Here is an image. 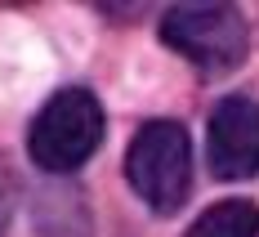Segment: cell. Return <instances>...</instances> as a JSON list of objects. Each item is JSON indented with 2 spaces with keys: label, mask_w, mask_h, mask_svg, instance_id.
Returning a JSON list of instances; mask_svg holds the SVG:
<instances>
[{
  "label": "cell",
  "mask_w": 259,
  "mask_h": 237,
  "mask_svg": "<svg viewBox=\"0 0 259 237\" xmlns=\"http://www.w3.org/2000/svg\"><path fill=\"white\" fill-rule=\"evenodd\" d=\"M183 237H259V206L241 202V197L214 202L210 211H201L192 219V228Z\"/></svg>",
  "instance_id": "5"
},
{
  "label": "cell",
  "mask_w": 259,
  "mask_h": 237,
  "mask_svg": "<svg viewBox=\"0 0 259 237\" xmlns=\"http://www.w3.org/2000/svg\"><path fill=\"white\" fill-rule=\"evenodd\" d=\"M206 157L210 175L237 184L250 179L259 170V103L246 94H228L219 99L210 112V130H206Z\"/></svg>",
  "instance_id": "4"
},
{
  "label": "cell",
  "mask_w": 259,
  "mask_h": 237,
  "mask_svg": "<svg viewBox=\"0 0 259 237\" xmlns=\"http://www.w3.org/2000/svg\"><path fill=\"white\" fill-rule=\"evenodd\" d=\"M161 41L183 54L201 76H228L246 58V18L233 5H175L161 18Z\"/></svg>",
  "instance_id": "3"
},
{
  "label": "cell",
  "mask_w": 259,
  "mask_h": 237,
  "mask_svg": "<svg viewBox=\"0 0 259 237\" xmlns=\"http://www.w3.org/2000/svg\"><path fill=\"white\" fill-rule=\"evenodd\" d=\"M125 179L152 215H175L192 192V143L179 121H148L130 139Z\"/></svg>",
  "instance_id": "2"
},
{
  "label": "cell",
  "mask_w": 259,
  "mask_h": 237,
  "mask_svg": "<svg viewBox=\"0 0 259 237\" xmlns=\"http://www.w3.org/2000/svg\"><path fill=\"white\" fill-rule=\"evenodd\" d=\"M103 143V103L90 90H58L27 130V157L50 175L80 170Z\"/></svg>",
  "instance_id": "1"
}]
</instances>
